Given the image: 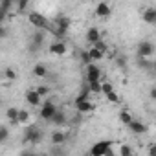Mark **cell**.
Instances as JSON below:
<instances>
[{
  "label": "cell",
  "instance_id": "11",
  "mask_svg": "<svg viewBox=\"0 0 156 156\" xmlns=\"http://www.w3.org/2000/svg\"><path fill=\"white\" fill-rule=\"evenodd\" d=\"M42 44H44V33L42 31H35L31 35V39H30V50L37 51V50H41Z\"/></svg>",
  "mask_w": 156,
  "mask_h": 156
},
{
  "label": "cell",
  "instance_id": "28",
  "mask_svg": "<svg viewBox=\"0 0 156 156\" xmlns=\"http://www.w3.org/2000/svg\"><path fill=\"white\" fill-rule=\"evenodd\" d=\"M90 94H101V81H94V83H88L87 85Z\"/></svg>",
  "mask_w": 156,
  "mask_h": 156
},
{
  "label": "cell",
  "instance_id": "7",
  "mask_svg": "<svg viewBox=\"0 0 156 156\" xmlns=\"http://www.w3.org/2000/svg\"><path fill=\"white\" fill-rule=\"evenodd\" d=\"M112 147L110 140H99L90 147V156H105V152Z\"/></svg>",
  "mask_w": 156,
  "mask_h": 156
},
{
  "label": "cell",
  "instance_id": "33",
  "mask_svg": "<svg viewBox=\"0 0 156 156\" xmlns=\"http://www.w3.org/2000/svg\"><path fill=\"white\" fill-rule=\"evenodd\" d=\"M105 98H107V99H108V101H110L112 105H118V103H119V96L116 94V90H112V92H108V94H107Z\"/></svg>",
  "mask_w": 156,
  "mask_h": 156
},
{
  "label": "cell",
  "instance_id": "3",
  "mask_svg": "<svg viewBox=\"0 0 156 156\" xmlns=\"http://www.w3.org/2000/svg\"><path fill=\"white\" fill-rule=\"evenodd\" d=\"M55 112H57V105L48 99V101H42V105H41V108H39V118H41L42 121H50Z\"/></svg>",
  "mask_w": 156,
  "mask_h": 156
},
{
  "label": "cell",
  "instance_id": "19",
  "mask_svg": "<svg viewBox=\"0 0 156 156\" xmlns=\"http://www.w3.org/2000/svg\"><path fill=\"white\" fill-rule=\"evenodd\" d=\"M136 66H138L140 70H145V72H152V70H154V62H152L151 59H141V57H138V59H136Z\"/></svg>",
  "mask_w": 156,
  "mask_h": 156
},
{
  "label": "cell",
  "instance_id": "14",
  "mask_svg": "<svg viewBox=\"0 0 156 156\" xmlns=\"http://www.w3.org/2000/svg\"><path fill=\"white\" fill-rule=\"evenodd\" d=\"M24 98H26V103H28L30 107H41V105H42V98H41L33 88H31V90H28Z\"/></svg>",
  "mask_w": 156,
  "mask_h": 156
},
{
  "label": "cell",
  "instance_id": "22",
  "mask_svg": "<svg viewBox=\"0 0 156 156\" xmlns=\"http://www.w3.org/2000/svg\"><path fill=\"white\" fill-rule=\"evenodd\" d=\"M6 116H8V119H9L13 125H19V123H17V118H19V108H15V107H9V108L6 110Z\"/></svg>",
  "mask_w": 156,
  "mask_h": 156
},
{
  "label": "cell",
  "instance_id": "31",
  "mask_svg": "<svg viewBox=\"0 0 156 156\" xmlns=\"http://www.w3.org/2000/svg\"><path fill=\"white\" fill-rule=\"evenodd\" d=\"M114 62H116V66H118V68H121V70H125V68H127V59H125V55H116Z\"/></svg>",
  "mask_w": 156,
  "mask_h": 156
},
{
  "label": "cell",
  "instance_id": "16",
  "mask_svg": "<svg viewBox=\"0 0 156 156\" xmlns=\"http://www.w3.org/2000/svg\"><path fill=\"white\" fill-rule=\"evenodd\" d=\"M141 19H143V22H147L151 26L156 24V8H145L141 13Z\"/></svg>",
  "mask_w": 156,
  "mask_h": 156
},
{
  "label": "cell",
  "instance_id": "12",
  "mask_svg": "<svg viewBox=\"0 0 156 156\" xmlns=\"http://www.w3.org/2000/svg\"><path fill=\"white\" fill-rule=\"evenodd\" d=\"M94 13H96V17H99V19H108V17L112 15V8H110L107 2H99V4L96 6Z\"/></svg>",
  "mask_w": 156,
  "mask_h": 156
},
{
  "label": "cell",
  "instance_id": "27",
  "mask_svg": "<svg viewBox=\"0 0 156 156\" xmlns=\"http://www.w3.org/2000/svg\"><path fill=\"white\" fill-rule=\"evenodd\" d=\"M4 77H6L8 81H15L17 79V70L15 68H9V66L4 68Z\"/></svg>",
  "mask_w": 156,
  "mask_h": 156
},
{
  "label": "cell",
  "instance_id": "4",
  "mask_svg": "<svg viewBox=\"0 0 156 156\" xmlns=\"http://www.w3.org/2000/svg\"><path fill=\"white\" fill-rule=\"evenodd\" d=\"M73 107H75L77 114H81V116H83V114H88V112L94 110V103L90 101V98H81V96H77V98H75Z\"/></svg>",
  "mask_w": 156,
  "mask_h": 156
},
{
  "label": "cell",
  "instance_id": "30",
  "mask_svg": "<svg viewBox=\"0 0 156 156\" xmlns=\"http://www.w3.org/2000/svg\"><path fill=\"white\" fill-rule=\"evenodd\" d=\"M8 140H9V129L2 125L0 127V143H6Z\"/></svg>",
  "mask_w": 156,
  "mask_h": 156
},
{
  "label": "cell",
  "instance_id": "24",
  "mask_svg": "<svg viewBox=\"0 0 156 156\" xmlns=\"http://www.w3.org/2000/svg\"><path fill=\"white\" fill-rule=\"evenodd\" d=\"M50 156H66V149L61 145H51L50 149Z\"/></svg>",
  "mask_w": 156,
  "mask_h": 156
},
{
  "label": "cell",
  "instance_id": "17",
  "mask_svg": "<svg viewBox=\"0 0 156 156\" xmlns=\"http://www.w3.org/2000/svg\"><path fill=\"white\" fill-rule=\"evenodd\" d=\"M50 121H51L53 125H57V127H64V125L68 123V118H66V112H64V110H59V108H57V112L53 114V118H51Z\"/></svg>",
  "mask_w": 156,
  "mask_h": 156
},
{
  "label": "cell",
  "instance_id": "6",
  "mask_svg": "<svg viewBox=\"0 0 156 156\" xmlns=\"http://www.w3.org/2000/svg\"><path fill=\"white\" fill-rule=\"evenodd\" d=\"M136 51H138V57L149 59V57L154 55V42H152V41H140Z\"/></svg>",
  "mask_w": 156,
  "mask_h": 156
},
{
  "label": "cell",
  "instance_id": "36",
  "mask_svg": "<svg viewBox=\"0 0 156 156\" xmlns=\"http://www.w3.org/2000/svg\"><path fill=\"white\" fill-rule=\"evenodd\" d=\"M149 156H156V145L154 143H149Z\"/></svg>",
  "mask_w": 156,
  "mask_h": 156
},
{
  "label": "cell",
  "instance_id": "18",
  "mask_svg": "<svg viewBox=\"0 0 156 156\" xmlns=\"http://www.w3.org/2000/svg\"><path fill=\"white\" fill-rule=\"evenodd\" d=\"M31 73L35 75V77H39V79H44V77H48V68H46V64H42V62H37L35 66H33V70H31Z\"/></svg>",
  "mask_w": 156,
  "mask_h": 156
},
{
  "label": "cell",
  "instance_id": "32",
  "mask_svg": "<svg viewBox=\"0 0 156 156\" xmlns=\"http://www.w3.org/2000/svg\"><path fill=\"white\" fill-rule=\"evenodd\" d=\"M92 48H96V50H99L101 53H107V51H108V46H107V42H105L103 39H101V41H98V42H96V44H94Z\"/></svg>",
  "mask_w": 156,
  "mask_h": 156
},
{
  "label": "cell",
  "instance_id": "20",
  "mask_svg": "<svg viewBox=\"0 0 156 156\" xmlns=\"http://www.w3.org/2000/svg\"><path fill=\"white\" fill-rule=\"evenodd\" d=\"M31 119V114L30 110H24V108H19V118H17V123L19 125H28Z\"/></svg>",
  "mask_w": 156,
  "mask_h": 156
},
{
  "label": "cell",
  "instance_id": "26",
  "mask_svg": "<svg viewBox=\"0 0 156 156\" xmlns=\"http://www.w3.org/2000/svg\"><path fill=\"white\" fill-rule=\"evenodd\" d=\"M119 156H134V151L129 143H123L119 145Z\"/></svg>",
  "mask_w": 156,
  "mask_h": 156
},
{
  "label": "cell",
  "instance_id": "23",
  "mask_svg": "<svg viewBox=\"0 0 156 156\" xmlns=\"http://www.w3.org/2000/svg\"><path fill=\"white\" fill-rule=\"evenodd\" d=\"M15 8V2H13V0H0V9H2V11H6L8 15H9V11Z\"/></svg>",
  "mask_w": 156,
  "mask_h": 156
},
{
  "label": "cell",
  "instance_id": "25",
  "mask_svg": "<svg viewBox=\"0 0 156 156\" xmlns=\"http://www.w3.org/2000/svg\"><path fill=\"white\" fill-rule=\"evenodd\" d=\"M132 119H134V118H132V114H130L129 110H121V112H119V121H121L123 125H129Z\"/></svg>",
  "mask_w": 156,
  "mask_h": 156
},
{
  "label": "cell",
  "instance_id": "38",
  "mask_svg": "<svg viewBox=\"0 0 156 156\" xmlns=\"http://www.w3.org/2000/svg\"><path fill=\"white\" fill-rule=\"evenodd\" d=\"M8 37V30L4 26H0V39H6Z\"/></svg>",
  "mask_w": 156,
  "mask_h": 156
},
{
  "label": "cell",
  "instance_id": "5",
  "mask_svg": "<svg viewBox=\"0 0 156 156\" xmlns=\"http://www.w3.org/2000/svg\"><path fill=\"white\" fill-rule=\"evenodd\" d=\"M51 26L57 30V31H61L62 35H66L68 33V30H70V26H72V19L68 17V15H57L55 19H53V22H51Z\"/></svg>",
  "mask_w": 156,
  "mask_h": 156
},
{
  "label": "cell",
  "instance_id": "10",
  "mask_svg": "<svg viewBox=\"0 0 156 156\" xmlns=\"http://www.w3.org/2000/svg\"><path fill=\"white\" fill-rule=\"evenodd\" d=\"M127 127H129V130H130L132 134H136V136H143L145 132H149V127H147L143 121H140V119H132Z\"/></svg>",
  "mask_w": 156,
  "mask_h": 156
},
{
  "label": "cell",
  "instance_id": "29",
  "mask_svg": "<svg viewBox=\"0 0 156 156\" xmlns=\"http://www.w3.org/2000/svg\"><path fill=\"white\" fill-rule=\"evenodd\" d=\"M33 90H35L41 98H46V96L50 94V87H48V85H39V87H35Z\"/></svg>",
  "mask_w": 156,
  "mask_h": 156
},
{
  "label": "cell",
  "instance_id": "15",
  "mask_svg": "<svg viewBox=\"0 0 156 156\" xmlns=\"http://www.w3.org/2000/svg\"><path fill=\"white\" fill-rule=\"evenodd\" d=\"M85 39H87V42H90V44L94 46L98 41H101V31H99L96 26H92V28H88V30H87Z\"/></svg>",
  "mask_w": 156,
  "mask_h": 156
},
{
  "label": "cell",
  "instance_id": "9",
  "mask_svg": "<svg viewBox=\"0 0 156 156\" xmlns=\"http://www.w3.org/2000/svg\"><path fill=\"white\" fill-rule=\"evenodd\" d=\"M101 75H103V72H101L99 64L92 62V64H88V66H87V81H88V83L99 81V79H101Z\"/></svg>",
  "mask_w": 156,
  "mask_h": 156
},
{
  "label": "cell",
  "instance_id": "43",
  "mask_svg": "<svg viewBox=\"0 0 156 156\" xmlns=\"http://www.w3.org/2000/svg\"><path fill=\"white\" fill-rule=\"evenodd\" d=\"M0 105H2V99H0Z\"/></svg>",
  "mask_w": 156,
  "mask_h": 156
},
{
  "label": "cell",
  "instance_id": "1",
  "mask_svg": "<svg viewBox=\"0 0 156 156\" xmlns=\"http://www.w3.org/2000/svg\"><path fill=\"white\" fill-rule=\"evenodd\" d=\"M42 129H39V125H28L24 129V136H22V141L24 143H30V145H37L42 141Z\"/></svg>",
  "mask_w": 156,
  "mask_h": 156
},
{
  "label": "cell",
  "instance_id": "37",
  "mask_svg": "<svg viewBox=\"0 0 156 156\" xmlns=\"http://www.w3.org/2000/svg\"><path fill=\"white\" fill-rule=\"evenodd\" d=\"M8 17H9V15H8L6 11H2V9H0V26H2V24L6 22V19H8Z\"/></svg>",
  "mask_w": 156,
  "mask_h": 156
},
{
  "label": "cell",
  "instance_id": "41",
  "mask_svg": "<svg viewBox=\"0 0 156 156\" xmlns=\"http://www.w3.org/2000/svg\"><path fill=\"white\" fill-rule=\"evenodd\" d=\"M105 156H116V152H114V151H112V147H110V149H108V151H107V152H105Z\"/></svg>",
  "mask_w": 156,
  "mask_h": 156
},
{
  "label": "cell",
  "instance_id": "42",
  "mask_svg": "<svg viewBox=\"0 0 156 156\" xmlns=\"http://www.w3.org/2000/svg\"><path fill=\"white\" fill-rule=\"evenodd\" d=\"M37 156H50V154H37Z\"/></svg>",
  "mask_w": 156,
  "mask_h": 156
},
{
  "label": "cell",
  "instance_id": "40",
  "mask_svg": "<svg viewBox=\"0 0 156 156\" xmlns=\"http://www.w3.org/2000/svg\"><path fill=\"white\" fill-rule=\"evenodd\" d=\"M149 94H151V99H156V88L154 87H151V92Z\"/></svg>",
  "mask_w": 156,
  "mask_h": 156
},
{
  "label": "cell",
  "instance_id": "13",
  "mask_svg": "<svg viewBox=\"0 0 156 156\" xmlns=\"http://www.w3.org/2000/svg\"><path fill=\"white\" fill-rule=\"evenodd\" d=\"M50 141H51V145H64L66 141H68V134L66 132H62V130H53L51 134H50Z\"/></svg>",
  "mask_w": 156,
  "mask_h": 156
},
{
  "label": "cell",
  "instance_id": "34",
  "mask_svg": "<svg viewBox=\"0 0 156 156\" xmlns=\"http://www.w3.org/2000/svg\"><path fill=\"white\" fill-rule=\"evenodd\" d=\"M79 57H81V62H83L85 66H88V64H92V61H90V55H88V51H87V50H83Z\"/></svg>",
  "mask_w": 156,
  "mask_h": 156
},
{
  "label": "cell",
  "instance_id": "39",
  "mask_svg": "<svg viewBox=\"0 0 156 156\" xmlns=\"http://www.w3.org/2000/svg\"><path fill=\"white\" fill-rule=\"evenodd\" d=\"M20 156H37V154H35L33 151H22V152H20Z\"/></svg>",
  "mask_w": 156,
  "mask_h": 156
},
{
  "label": "cell",
  "instance_id": "21",
  "mask_svg": "<svg viewBox=\"0 0 156 156\" xmlns=\"http://www.w3.org/2000/svg\"><path fill=\"white\" fill-rule=\"evenodd\" d=\"M87 51H88V55H90V61H92V62H96V64L105 57V53H101V51H99V50H96V48H90V50H87Z\"/></svg>",
  "mask_w": 156,
  "mask_h": 156
},
{
  "label": "cell",
  "instance_id": "8",
  "mask_svg": "<svg viewBox=\"0 0 156 156\" xmlns=\"http://www.w3.org/2000/svg\"><path fill=\"white\" fill-rule=\"evenodd\" d=\"M48 51H50L51 55L62 57V55H66V51H68V44H66L64 41H53V42L48 46Z\"/></svg>",
  "mask_w": 156,
  "mask_h": 156
},
{
  "label": "cell",
  "instance_id": "35",
  "mask_svg": "<svg viewBox=\"0 0 156 156\" xmlns=\"http://www.w3.org/2000/svg\"><path fill=\"white\" fill-rule=\"evenodd\" d=\"M15 6H17V9H19V11H24V9H28L30 2H28V0H22V2H19V4H15Z\"/></svg>",
  "mask_w": 156,
  "mask_h": 156
},
{
  "label": "cell",
  "instance_id": "2",
  "mask_svg": "<svg viewBox=\"0 0 156 156\" xmlns=\"http://www.w3.org/2000/svg\"><path fill=\"white\" fill-rule=\"evenodd\" d=\"M28 20H30V24H31L37 31H42V30H48V28H50L48 17L42 15V13H39V11H30V13H28Z\"/></svg>",
  "mask_w": 156,
  "mask_h": 156
}]
</instances>
